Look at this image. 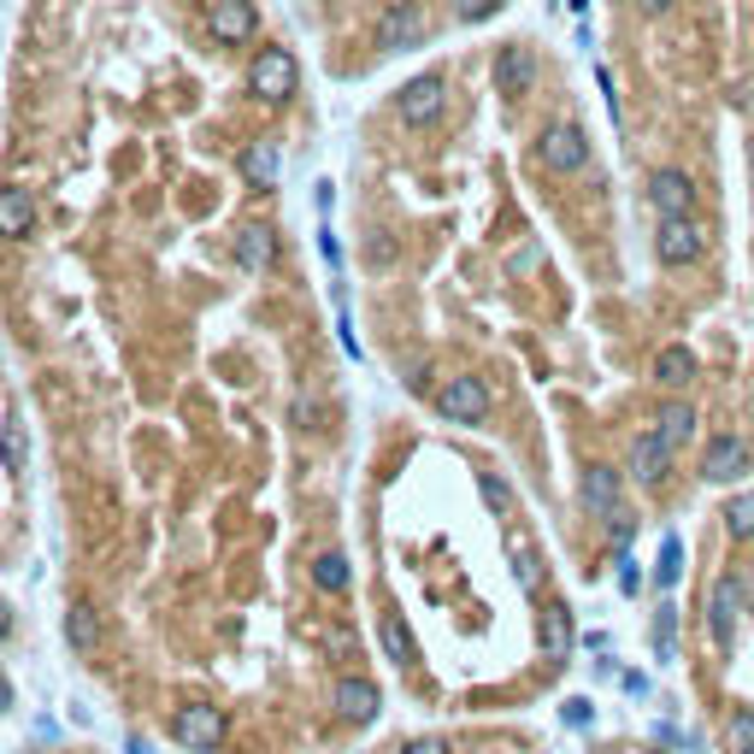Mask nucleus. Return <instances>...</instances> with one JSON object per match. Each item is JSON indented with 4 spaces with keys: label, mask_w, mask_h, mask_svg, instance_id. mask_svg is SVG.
Masks as SVG:
<instances>
[{
    "label": "nucleus",
    "mask_w": 754,
    "mask_h": 754,
    "mask_svg": "<svg viewBox=\"0 0 754 754\" xmlns=\"http://www.w3.org/2000/svg\"><path fill=\"white\" fill-rule=\"evenodd\" d=\"M377 636H384V655L396 660V666H413L418 660V643H413V631H408V619H401V613H384Z\"/></svg>",
    "instance_id": "21"
},
{
    "label": "nucleus",
    "mask_w": 754,
    "mask_h": 754,
    "mask_svg": "<svg viewBox=\"0 0 754 754\" xmlns=\"http://www.w3.org/2000/svg\"><path fill=\"white\" fill-rule=\"evenodd\" d=\"M566 7H572V12H589V0H566Z\"/></svg>",
    "instance_id": "41"
},
{
    "label": "nucleus",
    "mask_w": 754,
    "mask_h": 754,
    "mask_svg": "<svg viewBox=\"0 0 754 754\" xmlns=\"http://www.w3.org/2000/svg\"><path fill=\"white\" fill-rule=\"evenodd\" d=\"M330 702H337V714H342L348 725H366V719H377L384 695H377V684H366V678H337Z\"/></svg>",
    "instance_id": "13"
},
{
    "label": "nucleus",
    "mask_w": 754,
    "mask_h": 754,
    "mask_svg": "<svg viewBox=\"0 0 754 754\" xmlns=\"http://www.w3.org/2000/svg\"><path fill=\"white\" fill-rule=\"evenodd\" d=\"M643 754H660V749H643Z\"/></svg>",
    "instance_id": "42"
},
{
    "label": "nucleus",
    "mask_w": 754,
    "mask_h": 754,
    "mask_svg": "<svg viewBox=\"0 0 754 754\" xmlns=\"http://www.w3.org/2000/svg\"><path fill=\"white\" fill-rule=\"evenodd\" d=\"M437 413L448 418V425H484V413H489L484 377H448L442 396H437Z\"/></svg>",
    "instance_id": "5"
},
{
    "label": "nucleus",
    "mask_w": 754,
    "mask_h": 754,
    "mask_svg": "<svg viewBox=\"0 0 754 754\" xmlns=\"http://www.w3.org/2000/svg\"><path fill=\"white\" fill-rule=\"evenodd\" d=\"M442 100H448V83L437 77V71H425V77H413L408 89H401V119H408L413 130H425V124H437L442 119Z\"/></svg>",
    "instance_id": "7"
},
{
    "label": "nucleus",
    "mask_w": 754,
    "mask_h": 754,
    "mask_svg": "<svg viewBox=\"0 0 754 754\" xmlns=\"http://www.w3.org/2000/svg\"><path fill=\"white\" fill-rule=\"evenodd\" d=\"M65 631H71V648H83V655H89V648H95V636H100V625H95V607H89V601H71Z\"/></svg>",
    "instance_id": "25"
},
{
    "label": "nucleus",
    "mask_w": 754,
    "mask_h": 754,
    "mask_svg": "<svg viewBox=\"0 0 754 754\" xmlns=\"http://www.w3.org/2000/svg\"><path fill=\"white\" fill-rule=\"evenodd\" d=\"M278 171H283L278 142H254V148L242 154V178H248L254 188H271V183H278Z\"/></svg>",
    "instance_id": "18"
},
{
    "label": "nucleus",
    "mask_w": 754,
    "mask_h": 754,
    "mask_svg": "<svg viewBox=\"0 0 754 754\" xmlns=\"http://www.w3.org/2000/svg\"><path fill=\"white\" fill-rule=\"evenodd\" d=\"M678 572H684V543H678V536H666V543H660V566H655V584L672 589Z\"/></svg>",
    "instance_id": "27"
},
{
    "label": "nucleus",
    "mask_w": 754,
    "mask_h": 754,
    "mask_svg": "<svg viewBox=\"0 0 754 754\" xmlns=\"http://www.w3.org/2000/svg\"><path fill=\"white\" fill-rule=\"evenodd\" d=\"M725 737H731V754H754V707H737Z\"/></svg>",
    "instance_id": "29"
},
{
    "label": "nucleus",
    "mask_w": 754,
    "mask_h": 754,
    "mask_svg": "<svg viewBox=\"0 0 754 754\" xmlns=\"http://www.w3.org/2000/svg\"><path fill=\"white\" fill-rule=\"evenodd\" d=\"M666 466H672V442L660 437V430H643V437L631 442V472H636V484H666Z\"/></svg>",
    "instance_id": "12"
},
{
    "label": "nucleus",
    "mask_w": 754,
    "mask_h": 754,
    "mask_svg": "<svg viewBox=\"0 0 754 754\" xmlns=\"http://www.w3.org/2000/svg\"><path fill=\"white\" fill-rule=\"evenodd\" d=\"M596 83H601V95H607V112H613V124L625 119V112H619V95H613V71L607 65H596Z\"/></svg>",
    "instance_id": "33"
},
{
    "label": "nucleus",
    "mask_w": 754,
    "mask_h": 754,
    "mask_svg": "<svg viewBox=\"0 0 754 754\" xmlns=\"http://www.w3.org/2000/svg\"><path fill=\"white\" fill-rule=\"evenodd\" d=\"M425 36H430V24L413 0H396V7L377 19V48L384 53H413V48H425Z\"/></svg>",
    "instance_id": "4"
},
{
    "label": "nucleus",
    "mask_w": 754,
    "mask_h": 754,
    "mask_svg": "<svg viewBox=\"0 0 754 754\" xmlns=\"http://www.w3.org/2000/svg\"><path fill=\"white\" fill-rule=\"evenodd\" d=\"M448 7H454V19H460V24H484V19H496L507 0H448Z\"/></svg>",
    "instance_id": "30"
},
{
    "label": "nucleus",
    "mask_w": 754,
    "mask_h": 754,
    "mask_svg": "<svg viewBox=\"0 0 754 754\" xmlns=\"http://www.w3.org/2000/svg\"><path fill=\"white\" fill-rule=\"evenodd\" d=\"M655 430L672 442V454H678V448L695 437V408H690V401H666V408L655 413Z\"/></svg>",
    "instance_id": "19"
},
{
    "label": "nucleus",
    "mask_w": 754,
    "mask_h": 754,
    "mask_svg": "<svg viewBox=\"0 0 754 754\" xmlns=\"http://www.w3.org/2000/svg\"><path fill=\"white\" fill-rule=\"evenodd\" d=\"M401 754H454V749H448L442 737H418V743H408V749H401Z\"/></svg>",
    "instance_id": "35"
},
{
    "label": "nucleus",
    "mask_w": 754,
    "mask_h": 754,
    "mask_svg": "<svg viewBox=\"0 0 754 754\" xmlns=\"http://www.w3.org/2000/svg\"><path fill=\"white\" fill-rule=\"evenodd\" d=\"M672 12V0H643V19H666Z\"/></svg>",
    "instance_id": "37"
},
{
    "label": "nucleus",
    "mask_w": 754,
    "mask_h": 754,
    "mask_svg": "<svg viewBox=\"0 0 754 754\" xmlns=\"http://www.w3.org/2000/svg\"><path fill=\"white\" fill-rule=\"evenodd\" d=\"M536 159H543L548 171H560V178H572V171L589 166V136L577 124H548L543 136H536Z\"/></svg>",
    "instance_id": "2"
},
{
    "label": "nucleus",
    "mask_w": 754,
    "mask_h": 754,
    "mask_svg": "<svg viewBox=\"0 0 754 754\" xmlns=\"http://www.w3.org/2000/svg\"><path fill=\"white\" fill-rule=\"evenodd\" d=\"M584 507L596 519H607V525L619 519V472L613 466H584Z\"/></svg>",
    "instance_id": "15"
},
{
    "label": "nucleus",
    "mask_w": 754,
    "mask_h": 754,
    "mask_svg": "<svg viewBox=\"0 0 754 754\" xmlns=\"http://www.w3.org/2000/svg\"><path fill=\"white\" fill-rule=\"evenodd\" d=\"M7 631H12V607L0 601V636H7Z\"/></svg>",
    "instance_id": "39"
},
{
    "label": "nucleus",
    "mask_w": 754,
    "mask_h": 754,
    "mask_svg": "<svg viewBox=\"0 0 754 754\" xmlns=\"http://www.w3.org/2000/svg\"><path fill=\"white\" fill-rule=\"evenodd\" d=\"M536 631H543V655H566V648H572V613H566V607L560 601H548L543 607V625H536Z\"/></svg>",
    "instance_id": "22"
},
{
    "label": "nucleus",
    "mask_w": 754,
    "mask_h": 754,
    "mask_svg": "<svg viewBox=\"0 0 754 754\" xmlns=\"http://www.w3.org/2000/svg\"><path fill=\"white\" fill-rule=\"evenodd\" d=\"M566 719H572V725H589V702H566Z\"/></svg>",
    "instance_id": "36"
},
{
    "label": "nucleus",
    "mask_w": 754,
    "mask_h": 754,
    "mask_svg": "<svg viewBox=\"0 0 754 754\" xmlns=\"http://www.w3.org/2000/svg\"><path fill=\"white\" fill-rule=\"evenodd\" d=\"M124 754H154V749H148V743H142V737H130V749H124Z\"/></svg>",
    "instance_id": "40"
},
{
    "label": "nucleus",
    "mask_w": 754,
    "mask_h": 754,
    "mask_svg": "<svg viewBox=\"0 0 754 754\" xmlns=\"http://www.w3.org/2000/svg\"><path fill=\"white\" fill-rule=\"evenodd\" d=\"M7 707H12V684L0 678V714H7Z\"/></svg>",
    "instance_id": "38"
},
{
    "label": "nucleus",
    "mask_w": 754,
    "mask_h": 754,
    "mask_svg": "<svg viewBox=\"0 0 754 754\" xmlns=\"http://www.w3.org/2000/svg\"><path fill=\"white\" fill-rule=\"evenodd\" d=\"M271 248H278V242H271V230L266 224H248L236 236V266L242 271H266L271 266Z\"/></svg>",
    "instance_id": "20"
},
{
    "label": "nucleus",
    "mask_w": 754,
    "mask_h": 754,
    "mask_svg": "<svg viewBox=\"0 0 754 754\" xmlns=\"http://www.w3.org/2000/svg\"><path fill=\"white\" fill-rule=\"evenodd\" d=\"M313 584H318V589H330V596H342V589H348V560L325 548V555L313 560Z\"/></svg>",
    "instance_id": "26"
},
{
    "label": "nucleus",
    "mask_w": 754,
    "mask_h": 754,
    "mask_svg": "<svg viewBox=\"0 0 754 754\" xmlns=\"http://www.w3.org/2000/svg\"><path fill=\"white\" fill-rule=\"evenodd\" d=\"M695 200H702V188H695L690 171L660 166L655 178H648V207H655V219H690Z\"/></svg>",
    "instance_id": "3"
},
{
    "label": "nucleus",
    "mask_w": 754,
    "mask_h": 754,
    "mask_svg": "<svg viewBox=\"0 0 754 754\" xmlns=\"http://www.w3.org/2000/svg\"><path fill=\"white\" fill-rule=\"evenodd\" d=\"M295 83H301V71H295V53H289V48H266L254 60V71H248V89H254V100H266V107L289 100V95H295Z\"/></svg>",
    "instance_id": "1"
},
{
    "label": "nucleus",
    "mask_w": 754,
    "mask_h": 754,
    "mask_svg": "<svg viewBox=\"0 0 754 754\" xmlns=\"http://www.w3.org/2000/svg\"><path fill=\"white\" fill-rule=\"evenodd\" d=\"M207 31L224 41V48H236V41L254 36V7L248 0H212L207 7Z\"/></svg>",
    "instance_id": "14"
},
{
    "label": "nucleus",
    "mask_w": 754,
    "mask_h": 754,
    "mask_svg": "<svg viewBox=\"0 0 754 754\" xmlns=\"http://www.w3.org/2000/svg\"><path fill=\"white\" fill-rule=\"evenodd\" d=\"M513 572H519V589H536V584H543V566H536V555H531L525 536H513Z\"/></svg>",
    "instance_id": "28"
},
{
    "label": "nucleus",
    "mask_w": 754,
    "mask_h": 754,
    "mask_svg": "<svg viewBox=\"0 0 754 754\" xmlns=\"http://www.w3.org/2000/svg\"><path fill=\"white\" fill-rule=\"evenodd\" d=\"M531 83H536V53L525 48V41H507V48H496V89L507 100H519V95H531Z\"/></svg>",
    "instance_id": "10"
},
{
    "label": "nucleus",
    "mask_w": 754,
    "mask_h": 754,
    "mask_svg": "<svg viewBox=\"0 0 754 754\" xmlns=\"http://www.w3.org/2000/svg\"><path fill=\"white\" fill-rule=\"evenodd\" d=\"M690 377H695V354H690L684 342H666L660 354H655V384L660 389H684Z\"/></svg>",
    "instance_id": "16"
},
{
    "label": "nucleus",
    "mask_w": 754,
    "mask_h": 754,
    "mask_svg": "<svg viewBox=\"0 0 754 754\" xmlns=\"http://www.w3.org/2000/svg\"><path fill=\"white\" fill-rule=\"evenodd\" d=\"M737 613H743V596H737V577H719L714 596H707V631H714L719 648L737 643Z\"/></svg>",
    "instance_id": "11"
},
{
    "label": "nucleus",
    "mask_w": 754,
    "mask_h": 754,
    "mask_svg": "<svg viewBox=\"0 0 754 754\" xmlns=\"http://www.w3.org/2000/svg\"><path fill=\"white\" fill-rule=\"evenodd\" d=\"M178 743L183 749H219L224 743V707H207V702H195V707H183L178 714Z\"/></svg>",
    "instance_id": "9"
},
{
    "label": "nucleus",
    "mask_w": 754,
    "mask_h": 754,
    "mask_svg": "<svg viewBox=\"0 0 754 754\" xmlns=\"http://www.w3.org/2000/svg\"><path fill=\"white\" fill-rule=\"evenodd\" d=\"M655 254H660V266H695V259L707 254V230L695 224V212L690 219H660Z\"/></svg>",
    "instance_id": "6"
},
{
    "label": "nucleus",
    "mask_w": 754,
    "mask_h": 754,
    "mask_svg": "<svg viewBox=\"0 0 754 754\" xmlns=\"http://www.w3.org/2000/svg\"><path fill=\"white\" fill-rule=\"evenodd\" d=\"M0 466H7L12 477L31 466V430H24L19 418H7V425H0Z\"/></svg>",
    "instance_id": "23"
},
{
    "label": "nucleus",
    "mask_w": 754,
    "mask_h": 754,
    "mask_svg": "<svg viewBox=\"0 0 754 754\" xmlns=\"http://www.w3.org/2000/svg\"><path fill=\"white\" fill-rule=\"evenodd\" d=\"M36 224V200L24 188H0V236H31Z\"/></svg>",
    "instance_id": "17"
},
{
    "label": "nucleus",
    "mask_w": 754,
    "mask_h": 754,
    "mask_svg": "<svg viewBox=\"0 0 754 754\" xmlns=\"http://www.w3.org/2000/svg\"><path fill=\"white\" fill-rule=\"evenodd\" d=\"M749 454H754V448H749L743 437H731V430H725V437L707 442V454H702V477H707V484H737V477L749 472Z\"/></svg>",
    "instance_id": "8"
},
{
    "label": "nucleus",
    "mask_w": 754,
    "mask_h": 754,
    "mask_svg": "<svg viewBox=\"0 0 754 754\" xmlns=\"http://www.w3.org/2000/svg\"><path fill=\"white\" fill-rule=\"evenodd\" d=\"M725 536H731V543H754V489H743V496H731L725 501Z\"/></svg>",
    "instance_id": "24"
},
{
    "label": "nucleus",
    "mask_w": 754,
    "mask_h": 754,
    "mask_svg": "<svg viewBox=\"0 0 754 754\" xmlns=\"http://www.w3.org/2000/svg\"><path fill=\"white\" fill-rule=\"evenodd\" d=\"M672 625H678V613H672V607H660V613H655V648H660V660H672Z\"/></svg>",
    "instance_id": "32"
},
{
    "label": "nucleus",
    "mask_w": 754,
    "mask_h": 754,
    "mask_svg": "<svg viewBox=\"0 0 754 754\" xmlns=\"http://www.w3.org/2000/svg\"><path fill=\"white\" fill-rule=\"evenodd\" d=\"M318 254H325V259H330V271H337V266H342V242H337V236H330V230H318Z\"/></svg>",
    "instance_id": "34"
},
{
    "label": "nucleus",
    "mask_w": 754,
    "mask_h": 754,
    "mask_svg": "<svg viewBox=\"0 0 754 754\" xmlns=\"http://www.w3.org/2000/svg\"><path fill=\"white\" fill-rule=\"evenodd\" d=\"M477 484H484V501L496 507V513H507V507H513V489H507L496 472H484V477H477Z\"/></svg>",
    "instance_id": "31"
}]
</instances>
